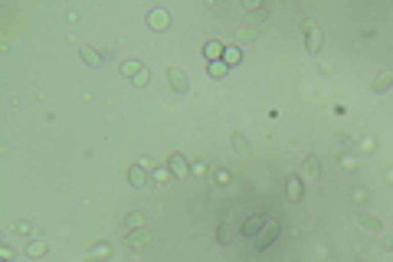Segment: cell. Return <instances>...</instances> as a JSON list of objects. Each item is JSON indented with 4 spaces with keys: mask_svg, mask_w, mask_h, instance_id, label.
Returning a JSON list of instances; mask_svg holds the SVG:
<instances>
[{
    "mask_svg": "<svg viewBox=\"0 0 393 262\" xmlns=\"http://www.w3.org/2000/svg\"><path fill=\"white\" fill-rule=\"evenodd\" d=\"M390 85H393V72H380V75H377V79H374V85H370V89H374L377 95H383V92H387Z\"/></svg>",
    "mask_w": 393,
    "mask_h": 262,
    "instance_id": "cell-7",
    "label": "cell"
},
{
    "mask_svg": "<svg viewBox=\"0 0 393 262\" xmlns=\"http://www.w3.org/2000/svg\"><path fill=\"white\" fill-rule=\"evenodd\" d=\"M305 46H308V53H318V46H321V36H318V30H312V23H305Z\"/></svg>",
    "mask_w": 393,
    "mask_h": 262,
    "instance_id": "cell-6",
    "label": "cell"
},
{
    "mask_svg": "<svg viewBox=\"0 0 393 262\" xmlns=\"http://www.w3.org/2000/svg\"><path fill=\"white\" fill-rule=\"evenodd\" d=\"M210 69H213V75H216V79H223L230 66H226V63H210Z\"/></svg>",
    "mask_w": 393,
    "mask_h": 262,
    "instance_id": "cell-13",
    "label": "cell"
},
{
    "mask_svg": "<svg viewBox=\"0 0 393 262\" xmlns=\"http://www.w3.org/2000/svg\"><path fill=\"white\" fill-rule=\"evenodd\" d=\"M128 181L135 184V187H144V184H148V174H144V167H138V164H135V167L128 170Z\"/></svg>",
    "mask_w": 393,
    "mask_h": 262,
    "instance_id": "cell-9",
    "label": "cell"
},
{
    "mask_svg": "<svg viewBox=\"0 0 393 262\" xmlns=\"http://www.w3.org/2000/svg\"><path fill=\"white\" fill-rule=\"evenodd\" d=\"M187 170V161H184V154H170V174H184Z\"/></svg>",
    "mask_w": 393,
    "mask_h": 262,
    "instance_id": "cell-11",
    "label": "cell"
},
{
    "mask_svg": "<svg viewBox=\"0 0 393 262\" xmlns=\"http://www.w3.org/2000/svg\"><path fill=\"white\" fill-rule=\"evenodd\" d=\"M230 148L236 151L239 157H246V154H249V138H246L243 131H233V135H230Z\"/></svg>",
    "mask_w": 393,
    "mask_h": 262,
    "instance_id": "cell-3",
    "label": "cell"
},
{
    "mask_svg": "<svg viewBox=\"0 0 393 262\" xmlns=\"http://www.w3.org/2000/svg\"><path fill=\"white\" fill-rule=\"evenodd\" d=\"M79 56L85 59L89 66H102V56H99V53L92 50V46H79Z\"/></svg>",
    "mask_w": 393,
    "mask_h": 262,
    "instance_id": "cell-8",
    "label": "cell"
},
{
    "mask_svg": "<svg viewBox=\"0 0 393 262\" xmlns=\"http://www.w3.org/2000/svg\"><path fill=\"white\" fill-rule=\"evenodd\" d=\"M285 194L292 197V200H301V197H305V181H301V177H288Z\"/></svg>",
    "mask_w": 393,
    "mask_h": 262,
    "instance_id": "cell-5",
    "label": "cell"
},
{
    "mask_svg": "<svg viewBox=\"0 0 393 262\" xmlns=\"http://www.w3.org/2000/svg\"><path fill=\"white\" fill-rule=\"evenodd\" d=\"M220 50H223V46L216 43V39H210V43L203 46V56H206V63H216V56H220Z\"/></svg>",
    "mask_w": 393,
    "mask_h": 262,
    "instance_id": "cell-10",
    "label": "cell"
},
{
    "mask_svg": "<svg viewBox=\"0 0 393 262\" xmlns=\"http://www.w3.org/2000/svg\"><path fill=\"white\" fill-rule=\"evenodd\" d=\"M239 59H243V53H239V50H226V66H236Z\"/></svg>",
    "mask_w": 393,
    "mask_h": 262,
    "instance_id": "cell-12",
    "label": "cell"
},
{
    "mask_svg": "<svg viewBox=\"0 0 393 262\" xmlns=\"http://www.w3.org/2000/svg\"><path fill=\"white\" fill-rule=\"evenodd\" d=\"M167 79H170V89H174V92H187L190 89V79L181 66H167Z\"/></svg>",
    "mask_w": 393,
    "mask_h": 262,
    "instance_id": "cell-1",
    "label": "cell"
},
{
    "mask_svg": "<svg viewBox=\"0 0 393 262\" xmlns=\"http://www.w3.org/2000/svg\"><path fill=\"white\" fill-rule=\"evenodd\" d=\"M354 220H357V226H364V230H374V233H380V230H383L380 220L370 216V213H364V210H357V213H354Z\"/></svg>",
    "mask_w": 393,
    "mask_h": 262,
    "instance_id": "cell-4",
    "label": "cell"
},
{
    "mask_svg": "<svg viewBox=\"0 0 393 262\" xmlns=\"http://www.w3.org/2000/svg\"><path fill=\"white\" fill-rule=\"evenodd\" d=\"M318 174H321V161L318 157H305L301 161V181H318Z\"/></svg>",
    "mask_w": 393,
    "mask_h": 262,
    "instance_id": "cell-2",
    "label": "cell"
},
{
    "mask_svg": "<svg viewBox=\"0 0 393 262\" xmlns=\"http://www.w3.org/2000/svg\"><path fill=\"white\" fill-rule=\"evenodd\" d=\"M383 249H387V252L393 249V236H387V239H383Z\"/></svg>",
    "mask_w": 393,
    "mask_h": 262,
    "instance_id": "cell-14",
    "label": "cell"
}]
</instances>
